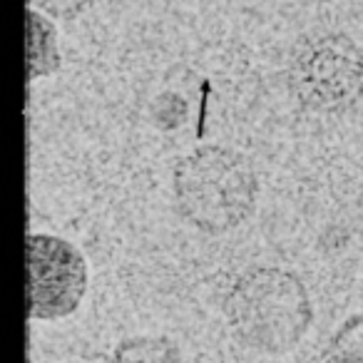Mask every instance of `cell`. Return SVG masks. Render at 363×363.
I'll list each match as a JSON object with an SVG mask.
<instances>
[{
    "label": "cell",
    "mask_w": 363,
    "mask_h": 363,
    "mask_svg": "<svg viewBox=\"0 0 363 363\" xmlns=\"http://www.w3.org/2000/svg\"><path fill=\"white\" fill-rule=\"evenodd\" d=\"M229 333L244 348L281 356L296 348L313 321L301 277L279 267H254L234 279L222 301Z\"/></svg>",
    "instance_id": "cell-1"
},
{
    "label": "cell",
    "mask_w": 363,
    "mask_h": 363,
    "mask_svg": "<svg viewBox=\"0 0 363 363\" xmlns=\"http://www.w3.org/2000/svg\"><path fill=\"white\" fill-rule=\"evenodd\" d=\"M257 199L259 177L242 152L204 145L177 162V212L199 232H232L252 217Z\"/></svg>",
    "instance_id": "cell-2"
},
{
    "label": "cell",
    "mask_w": 363,
    "mask_h": 363,
    "mask_svg": "<svg viewBox=\"0 0 363 363\" xmlns=\"http://www.w3.org/2000/svg\"><path fill=\"white\" fill-rule=\"evenodd\" d=\"M286 82L303 110L346 112L363 95V50L343 33L303 38L291 52Z\"/></svg>",
    "instance_id": "cell-3"
},
{
    "label": "cell",
    "mask_w": 363,
    "mask_h": 363,
    "mask_svg": "<svg viewBox=\"0 0 363 363\" xmlns=\"http://www.w3.org/2000/svg\"><path fill=\"white\" fill-rule=\"evenodd\" d=\"M28 311L35 321L75 313L87 291V262L67 239L28 234Z\"/></svg>",
    "instance_id": "cell-4"
},
{
    "label": "cell",
    "mask_w": 363,
    "mask_h": 363,
    "mask_svg": "<svg viewBox=\"0 0 363 363\" xmlns=\"http://www.w3.org/2000/svg\"><path fill=\"white\" fill-rule=\"evenodd\" d=\"M28 80L45 77L60 67L57 30L40 13L28 11Z\"/></svg>",
    "instance_id": "cell-5"
},
{
    "label": "cell",
    "mask_w": 363,
    "mask_h": 363,
    "mask_svg": "<svg viewBox=\"0 0 363 363\" xmlns=\"http://www.w3.org/2000/svg\"><path fill=\"white\" fill-rule=\"evenodd\" d=\"M105 363H189L172 338L130 336L120 341Z\"/></svg>",
    "instance_id": "cell-6"
},
{
    "label": "cell",
    "mask_w": 363,
    "mask_h": 363,
    "mask_svg": "<svg viewBox=\"0 0 363 363\" xmlns=\"http://www.w3.org/2000/svg\"><path fill=\"white\" fill-rule=\"evenodd\" d=\"M323 363H363V313L346 318L323 351Z\"/></svg>",
    "instance_id": "cell-7"
},
{
    "label": "cell",
    "mask_w": 363,
    "mask_h": 363,
    "mask_svg": "<svg viewBox=\"0 0 363 363\" xmlns=\"http://www.w3.org/2000/svg\"><path fill=\"white\" fill-rule=\"evenodd\" d=\"M187 117V102L174 92H162L152 102V120L160 130H174Z\"/></svg>",
    "instance_id": "cell-8"
},
{
    "label": "cell",
    "mask_w": 363,
    "mask_h": 363,
    "mask_svg": "<svg viewBox=\"0 0 363 363\" xmlns=\"http://www.w3.org/2000/svg\"><path fill=\"white\" fill-rule=\"evenodd\" d=\"M28 3L38 6L40 11L50 13L55 18H75L82 11H87L95 0H28Z\"/></svg>",
    "instance_id": "cell-9"
}]
</instances>
